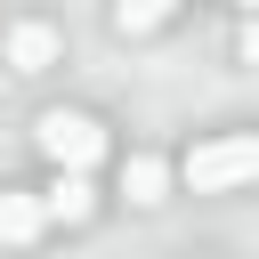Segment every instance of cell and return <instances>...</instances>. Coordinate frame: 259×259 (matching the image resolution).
Listing matches in <instances>:
<instances>
[{
	"mask_svg": "<svg viewBox=\"0 0 259 259\" xmlns=\"http://www.w3.org/2000/svg\"><path fill=\"white\" fill-rule=\"evenodd\" d=\"M170 8H178V0H121L113 24H121V32H154V24H170Z\"/></svg>",
	"mask_w": 259,
	"mask_h": 259,
	"instance_id": "7",
	"label": "cell"
},
{
	"mask_svg": "<svg viewBox=\"0 0 259 259\" xmlns=\"http://www.w3.org/2000/svg\"><path fill=\"white\" fill-rule=\"evenodd\" d=\"M57 57H65V32L40 24V16H24V24L0 32V65H8V73H49Z\"/></svg>",
	"mask_w": 259,
	"mask_h": 259,
	"instance_id": "3",
	"label": "cell"
},
{
	"mask_svg": "<svg viewBox=\"0 0 259 259\" xmlns=\"http://www.w3.org/2000/svg\"><path fill=\"white\" fill-rule=\"evenodd\" d=\"M235 8H243V16H259V0H235Z\"/></svg>",
	"mask_w": 259,
	"mask_h": 259,
	"instance_id": "9",
	"label": "cell"
},
{
	"mask_svg": "<svg viewBox=\"0 0 259 259\" xmlns=\"http://www.w3.org/2000/svg\"><path fill=\"white\" fill-rule=\"evenodd\" d=\"M40 210H49V219H65V227H81V219L97 210L89 170H57V178H49V194H40Z\"/></svg>",
	"mask_w": 259,
	"mask_h": 259,
	"instance_id": "5",
	"label": "cell"
},
{
	"mask_svg": "<svg viewBox=\"0 0 259 259\" xmlns=\"http://www.w3.org/2000/svg\"><path fill=\"white\" fill-rule=\"evenodd\" d=\"M40 227H49L40 194H24V186H0V243H8V251H24V243H40Z\"/></svg>",
	"mask_w": 259,
	"mask_h": 259,
	"instance_id": "4",
	"label": "cell"
},
{
	"mask_svg": "<svg viewBox=\"0 0 259 259\" xmlns=\"http://www.w3.org/2000/svg\"><path fill=\"white\" fill-rule=\"evenodd\" d=\"M235 65L259 73V16H243V32H235Z\"/></svg>",
	"mask_w": 259,
	"mask_h": 259,
	"instance_id": "8",
	"label": "cell"
},
{
	"mask_svg": "<svg viewBox=\"0 0 259 259\" xmlns=\"http://www.w3.org/2000/svg\"><path fill=\"white\" fill-rule=\"evenodd\" d=\"M32 146L49 154V170H89V162L105 154V121L81 113V105H49V113L32 121Z\"/></svg>",
	"mask_w": 259,
	"mask_h": 259,
	"instance_id": "2",
	"label": "cell"
},
{
	"mask_svg": "<svg viewBox=\"0 0 259 259\" xmlns=\"http://www.w3.org/2000/svg\"><path fill=\"white\" fill-rule=\"evenodd\" d=\"M178 178H186L194 194H235V186H251V178H259V130L202 138V146L178 162Z\"/></svg>",
	"mask_w": 259,
	"mask_h": 259,
	"instance_id": "1",
	"label": "cell"
},
{
	"mask_svg": "<svg viewBox=\"0 0 259 259\" xmlns=\"http://www.w3.org/2000/svg\"><path fill=\"white\" fill-rule=\"evenodd\" d=\"M121 194H130L138 210L170 202V162H162V154H130V162H121Z\"/></svg>",
	"mask_w": 259,
	"mask_h": 259,
	"instance_id": "6",
	"label": "cell"
}]
</instances>
